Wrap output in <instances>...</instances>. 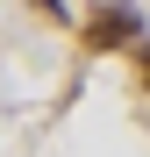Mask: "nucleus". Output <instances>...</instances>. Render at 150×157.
I'll list each match as a JSON object with an SVG mask.
<instances>
[{
    "mask_svg": "<svg viewBox=\"0 0 150 157\" xmlns=\"http://www.w3.org/2000/svg\"><path fill=\"white\" fill-rule=\"evenodd\" d=\"M136 64H143V78H150V43H143V50H136Z\"/></svg>",
    "mask_w": 150,
    "mask_h": 157,
    "instance_id": "f03ea898",
    "label": "nucleus"
},
{
    "mask_svg": "<svg viewBox=\"0 0 150 157\" xmlns=\"http://www.w3.org/2000/svg\"><path fill=\"white\" fill-rule=\"evenodd\" d=\"M136 36H143V14L129 7V0H107V7H93V21H86V43L93 50H121Z\"/></svg>",
    "mask_w": 150,
    "mask_h": 157,
    "instance_id": "f257e3e1",
    "label": "nucleus"
}]
</instances>
